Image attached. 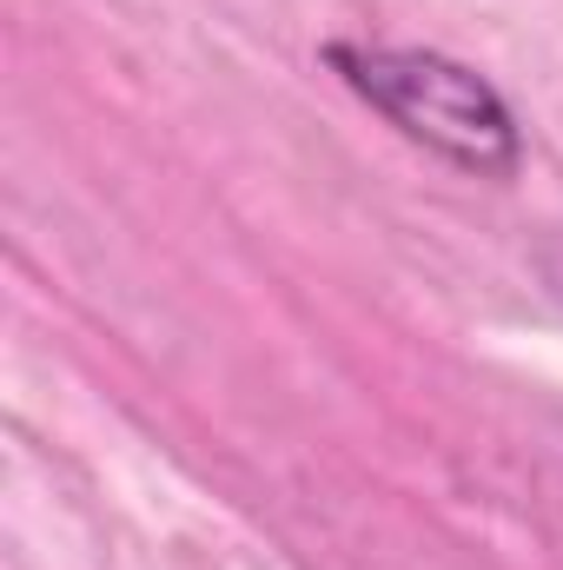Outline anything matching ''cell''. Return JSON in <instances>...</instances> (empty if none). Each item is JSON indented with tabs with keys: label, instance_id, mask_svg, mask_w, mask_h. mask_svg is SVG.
<instances>
[{
	"label": "cell",
	"instance_id": "1",
	"mask_svg": "<svg viewBox=\"0 0 563 570\" xmlns=\"http://www.w3.org/2000/svg\"><path fill=\"white\" fill-rule=\"evenodd\" d=\"M325 67L398 134L477 179H517L524 127L497 80L437 53V47H392V40H325Z\"/></svg>",
	"mask_w": 563,
	"mask_h": 570
}]
</instances>
